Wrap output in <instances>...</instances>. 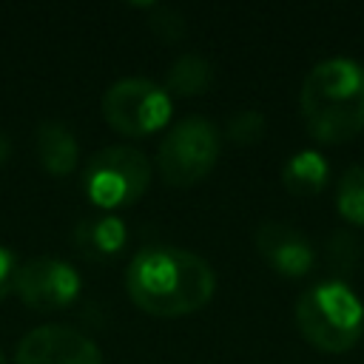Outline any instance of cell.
<instances>
[{"mask_svg": "<svg viewBox=\"0 0 364 364\" xmlns=\"http://www.w3.org/2000/svg\"><path fill=\"white\" fill-rule=\"evenodd\" d=\"M125 290L139 310L173 318L196 313L213 299L216 273L193 250L148 245L131 256L125 267Z\"/></svg>", "mask_w": 364, "mask_h": 364, "instance_id": "1", "label": "cell"}, {"mask_svg": "<svg viewBox=\"0 0 364 364\" xmlns=\"http://www.w3.org/2000/svg\"><path fill=\"white\" fill-rule=\"evenodd\" d=\"M151 28L162 37V40H179L185 34V14L173 6H165V3H151Z\"/></svg>", "mask_w": 364, "mask_h": 364, "instance_id": "17", "label": "cell"}, {"mask_svg": "<svg viewBox=\"0 0 364 364\" xmlns=\"http://www.w3.org/2000/svg\"><path fill=\"white\" fill-rule=\"evenodd\" d=\"M34 148H37V159L40 165L54 173V176H65L68 171H74L77 159H80V145L74 131L60 122V119H46L37 125L34 134Z\"/></svg>", "mask_w": 364, "mask_h": 364, "instance_id": "11", "label": "cell"}, {"mask_svg": "<svg viewBox=\"0 0 364 364\" xmlns=\"http://www.w3.org/2000/svg\"><path fill=\"white\" fill-rule=\"evenodd\" d=\"M336 208L347 225L364 228V165H353L341 173L336 188Z\"/></svg>", "mask_w": 364, "mask_h": 364, "instance_id": "14", "label": "cell"}, {"mask_svg": "<svg viewBox=\"0 0 364 364\" xmlns=\"http://www.w3.org/2000/svg\"><path fill=\"white\" fill-rule=\"evenodd\" d=\"M327 259H330V267L336 270V276H347L355 270L358 259H361V245L358 239L350 233V230H336L330 239H327Z\"/></svg>", "mask_w": 364, "mask_h": 364, "instance_id": "15", "label": "cell"}, {"mask_svg": "<svg viewBox=\"0 0 364 364\" xmlns=\"http://www.w3.org/2000/svg\"><path fill=\"white\" fill-rule=\"evenodd\" d=\"M256 250L259 256L282 276L287 279H299L304 273L313 270V262H316V250L310 245V239L296 230L293 225H284V222H262L256 228Z\"/></svg>", "mask_w": 364, "mask_h": 364, "instance_id": "9", "label": "cell"}, {"mask_svg": "<svg viewBox=\"0 0 364 364\" xmlns=\"http://www.w3.org/2000/svg\"><path fill=\"white\" fill-rule=\"evenodd\" d=\"M327 179H330V165H327L324 154H318L313 148L296 151L282 168V182L296 196H313V193L324 191Z\"/></svg>", "mask_w": 364, "mask_h": 364, "instance_id": "12", "label": "cell"}, {"mask_svg": "<svg viewBox=\"0 0 364 364\" xmlns=\"http://www.w3.org/2000/svg\"><path fill=\"white\" fill-rule=\"evenodd\" d=\"M0 364H9V361H6V355H3V350H0Z\"/></svg>", "mask_w": 364, "mask_h": 364, "instance_id": "20", "label": "cell"}, {"mask_svg": "<svg viewBox=\"0 0 364 364\" xmlns=\"http://www.w3.org/2000/svg\"><path fill=\"white\" fill-rule=\"evenodd\" d=\"M173 111L171 94L148 77H122L102 94L105 122L125 136H148L159 131Z\"/></svg>", "mask_w": 364, "mask_h": 364, "instance_id": "6", "label": "cell"}, {"mask_svg": "<svg viewBox=\"0 0 364 364\" xmlns=\"http://www.w3.org/2000/svg\"><path fill=\"white\" fill-rule=\"evenodd\" d=\"M296 324L321 353H347L364 333V304L344 279H324L296 301Z\"/></svg>", "mask_w": 364, "mask_h": 364, "instance_id": "3", "label": "cell"}, {"mask_svg": "<svg viewBox=\"0 0 364 364\" xmlns=\"http://www.w3.org/2000/svg\"><path fill=\"white\" fill-rule=\"evenodd\" d=\"M14 364H105L100 347L68 324H40L28 330L14 353Z\"/></svg>", "mask_w": 364, "mask_h": 364, "instance_id": "8", "label": "cell"}, {"mask_svg": "<svg viewBox=\"0 0 364 364\" xmlns=\"http://www.w3.org/2000/svg\"><path fill=\"white\" fill-rule=\"evenodd\" d=\"M222 154V134L219 128L199 117H182L159 142L156 168L162 179L173 188H188L208 176Z\"/></svg>", "mask_w": 364, "mask_h": 364, "instance_id": "5", "label": "cell"}, {"mask_svg": "<svg viewBox=\"0 0 364 364\" xmlns=\"http://www.w3.org/2000/svg\"><path fill=\"white\" fill-rule=\"evenodd\" d=\"M213 82V68L202 54H179L168 68V85L165 91H173L179 97H193L208 91Z\"/></svg>", "mask_w": 364, "mask_h": 364, "instance_id": "13", "label": "cell"}, {"mask_svg": "<svg viewBox=\"0 0 364 364\" xmlns=\"http://www.w3.org/2000/svg\"><path fill=\"white\" fill-rule=\"evenodd\" d=\"M9 154H11V145H9V139H6V134H0V165L9 159Z\"/></svg>", "mask_w": 364, "mask_h": 364, "instance_id": "19", "label": "cell"}, {"mask_svg": "<svg viewBox=\"0 0 364 364\" xmlns=\"http://www.w3.org/2000/svg\"><path fill=\"white\" fill-rule=\"evenodd\" d=\"M80 273L54 256H34L17 267L14 290L34 310H63L80 296Z\"/></svg>", "mask_w": 364, "mask_h": 364, "instance_id": "7", "label": "cell"}, {"mask_svg": "<svg viewBox=\"0 0 364 364\" xmlns=\"http://www.w3.org/2000/svg\"><path fill=\"white\" fill-rule=\"evenodd\" d=\"M301 119L313 139L341 145L364 131V65L350 57L316 63L299 94Z\"/></svg>", "mask_w": 364, "mask_h": 364, "instance_id": "2", "label": "cell"}, {"mask_svg": "<svg viewBox=\"0 0 364 364\" xmlns=\"http://www.w3.org/2000/svg\"><path fill=\"white\" fill-rule=\"evenodd\" d=\"M151 173L154 171L145 151L134 145H108L85 162L82 188L85 196L102 210L128 208L148 191Z\"/></svg>", "mask_w": 364, "mask_h": 364, "instance_id": "4", "label": "cell"}, {"mask_svg": "<svg viewBox=\"0 0 364 364\" xmlns=\"http://www.w3.org/2000/svg\"><path fill=\"white\" fill-rule=\"evenodd\" d=\"M264 128H267V122L259 111L242 108V111L230 114V119H228V139L236 145H253L264 136Z\"/></svg>", "mask_w": 364, "mask_h": 364, "instance_id": "16", "label": "cell"}, {"mask_svg": "<svg viewBox=\"0 0 364 364\" xmlns=\"http://www.w3.org/2000/svg\"><path fill=\"white\" fill-rule=\"evenodd\" d=\"M128 242L125 222L114 213H94L77 222L74 228V247L94 262L114 259Z\"/></svg>", "mask_w": 364, "mask_h": 364, "instance_id": "10", "label": "cell"}, {"mask_svg": "<svg viewBox=\"0 0 364 364\" xmlns=\"http://www.w3.org/2000/svg\"><path fill=\"white\" fill-rule=\"evenodd\" d=\"M17 256L0 245V299L9 296L14 290V279H17Z\"/></svg>", "mask_w": 364, "mask_h": 364, "instance_id": "18", "label": "cell"}]
</instances>
